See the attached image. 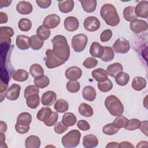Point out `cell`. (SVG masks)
<instances>
[{
  "label": "cell",
  "mask_w": 148,
  "mask_h": 148,
  "mask_svg": "<svg viewBox=\"0 0 148 148\" xmlns=\"http://www.w3.org/2000/svg\"><path fill=\"white\" fill-rule=\"evenodd\" d=\"M8 83H3L2 81L1 82V93H3V92L6 90L8 87Z\"/></svg>",
  "instance_id": "obj_62"
},
{
  "label": "cell",
  "mask_w": 148,
  "mask_h": 148,
  "mask_svg": "<svg viewBox=\"0 0 148 148\" xmlns=\"http://www.w3.org/2000/svg\"><path fill=\"white\" fill-rule=\"evenodd\" d=\"M65 75L66 79L69 80H77L81 77L82 75V71L77 66H71L66 70Z\"/></svg>",
  "instance_id": "obj_14"
},
{
  "label": "cell",
  "mask_w": 148,
  "mask_h": 148,
  "mask_svg": "<svg viewBox=\"0 0 148 148\" xmlns=\"http://www.w3.org/2000/svg\"><path fill=\"white\" fill-rule=\"evenodd\" d=\"M74 5V1L72 0L58 1V9L61 12L68 13L73 10Z\"/></svg>",
  "instance_id": "obj_23"
},
{
  "label": "cell",
  "mask_w": 148,
  "mask_h": 148,
  "mask_svg": "<svg viewBox=\"0 0 148 148\" xmlns=\"http://www.w3.org/2000/svg\"><path fill=\"white\" fill-rule=\"evenodd\" d=\"M77 127L79 128V130L83 131H88L90 128V125L89 123L84 120H79V121L77 123Z\"/></svg>",
  "instance_id": "obj_53"
},
{
  "label": "cell",
  "mask_w": 148,
  "mask_h": 148,
  "mask_svg": "<svg viewBox=\"0 0 148 148\" xmlns=\"http://www.w3.org/2000/svg\"><path fill=\"white\" fill-rule=\"evenodd\" d=\"M39 88L36 86L34 85H29L25 88L24 90V97L25 98H26L33 94H39Z\"/></svg>",
  "instance_id": "obj_48"
},
{
  "label": "cell",
  "mask_w": 148,
  "mask_h": 148,
  "mask_svg": "<svg viewBox=\"0 0 148 148\" xmlns=\"http://www.w3.org/2000/svg\"><path fill=\"white\" fill-rule=\"evenodd\" d=\"M96 0H83L80 3L83 10L87 13H92L95 11L97 6Z\"/></svg>",
  "instance_id": "obj_28"
},
{
  "label": "cell",
  "mask_w": 148,
  "mask_h": 148,
  "mask_svg": "<svg viewBox=\"0 0 148 148\" xmlns=\"http://www.w3.org/2000/svg\"><path fill=\"white\" fill-rule=\"evenodd\" d=\"M54 108L57 112L64 113L68 110L69 104L65 99H59L56 102Z\"/></svg>",
  "instance_id": "obj_38"
},
{
  "label": "cell",
  "mask_w": 148,
  "mask_h": 148,
  "mask_svg": "<svg viewBox=\"0 0 148 148\" xmlns=\"http://www.w3.org/2000/svg\"><path fill=\"white\" fill-rule=\"evenodd\" d=\"M78 110L82 116L86 117H91L94 113L92 108L86 103H82L79 106Z\"/></svg>",
  "instance_id": "obj_31"
},
{
  "label": "cell",
  "mask_w": 148,
  "mask_h": 148,
  "mask_svg": "<svg viewBox=\"0 0 148 148\" xmlns=\"http://www.w3.org/2000/svg\"><path fill=\"white\" fill-rule=\"evenodd\" d=\"M15 130L17 132L20 134H24L28 132L29 130V125L24 126L22 125H20L17 123L15 125Z\"/></svg>",
  "instance_id": "obj_54"
},
{
  "label": "cell",
  "mask_w": 148,
  "mask_h": 148,
  "mask_svg": "<svg viewBox=\"0 0 148 148\" xmlns=\"http://www.w3.org/2000/svg\"><path fill=\"white\" fill-rule=\"evenodd\" d=\"M148 142L147 141H145V140H143V141H140V142H139L137 145H136V147H148Z\"/></svg>",
  "instance_id": "obj_61"
},
{
  "label": "cell",
  "mask_w": 148,
  "mask_h": 148,
  "mask_svg": "<svg viewBox=\"0 0 148 148\" xmlns=\"http://www.w3.org/2000/svg\"><path fill=\"white\" fill-rule=\"evenodd\" d=\"M105 106L113 116L117 117L124 112V106L116 95H110L107 97L105 99Z\"/></svg>",
  "instance_id": "obj_3"
},
{
  "label": "cell",
  "mask_w": 148,
  "mask_h": 148,
  "mask_svg": "<svg viewBox=\"0 0 148 148\" xmlns=\"http://www.w3.org/2000/svg\"><path fill=\"white\" fill-rule=\"evenodd\" d=\"M44 44L43 40H41L37 35H32L30 37V47L34 50H40Z\"/></svg>",
  "instance_id": "obj_37"
},
{
  "label": "cell",
  "mask_w": 148,
  "mask_h": 148,
  "mask_svg": "<svg viewBox=\"0 0 148 148\" xmlns=\"http://www.w3.org/2000/svg\"><path fill=\"white\" fill-rule=\"evenodd\" d=\"M36 2L37 5L40 7V8L42 9H46L49 8L51 3V1L50 0H42V1H36Z\"/></svg>",
  "instance_id": "obj_55"
},
{
  "label": "cell",
  "mask_w": 148,
  "mask_h": 148,
  "mask_svg": "<svg viewBox=\"0 0 148 148\" xmlns=\"http://www.w3.org/2000/svg\"><path fill=\"white\" fill-rule=\"evenodd\" d=\"M32 121V116L29 113L23 112L21 113L17 117V124L24 126H28Z\"/></svg>",
  "instance_id": "obj_27"
},
{
  "label": "cell",
  "mask_w": 148,
  "mask_h": 148,
  "mask_svg": "<svg viewBox=\"0 0 148 148\" xmlns=\"http://www.w3.org/2000/svg\"><path fill=\"white\" fill-rule=\"evenodd\" d=\"M40 146V140L36 135H30L27 138L25 141L26 148H39Z\"/></svg>",
  "instance_id": "obj_24"
},
{
  "label": "cell",
  "mask_w": 148,
  "mask_h": 148,
  "mask_svg": "<svg viewBox=\"0 0 148 148\" xmlns=\"http://www.w3.org/2000/svg\"><path fill=\"white\" fill-rule=\"evenodd\" d=\"M92 76L95 80L98 82H103L108 79V74L107 71L103 68H97L91 72Z\"/></svg>",
  "instance_id": "obj_22"
},
{
  "label": "cell",
  "mask_w": 148,
  "mask_h": 148,
  "mask_svg": "<svg viewBox=\"0 0 148 148\" xmlns=\"http://www.w3.org/2000/svg\"><path fill=\"white\" fill-rule=\"evenodd\" d=\"M118 147H120V148H124V147L130 148V147H132V148H134V146L130 142L123 141V142H121V143H119Z\"/></svg>",
  "instance_id": "obj_57"
},
{
  "label": "cell",
  "mask_w": 148,
  "mask_h": 148,
  "mask_svg": "<svg viewBox=\"0 0 148 148\" xmlns=\"http://www.w3.org/2000/svg\"><path fill=\"white\" fill-rule=\"evenodd\" d=\"M98 89L103 92H106L110 91L113 88V83L110 80L107 79L102 82H98Z\"/></svg>",
  "instance_id": "obj_43"
},
{
  "label": "cell",
  "mask_w": 148,
  "mask_h": 148,
  "mask_svg": "<svg viewBox=\"0 0 148 148\" xmlns=\"http://www.w3.org/2000/svg\"><path fill=\"white\" fill-rule=\"evenodd\" d=\"M113 49L117 53L125 54L130 49V42L123 38H119L113 45Z\"/></svg>",
  "instance_id": "obj_7"
},
{
  "label": "cell",
  "mask_w": 148,
  "mask_h": 148,
  "mask_svg": "<svg viewBox=\"0 0 148 148\" xmlns=\"http://www.w3.org/2000/svg\"><path fill=\"white\" fill-rule=\"evenodd\" d=\"M88 38L85 34H79L75 35L72 39L71 45L74 50L77 53L83 51L87 43Z\"/></svg>",
  "instance_id": "obj_5"
},
{
  "label": "cell",
  "mask_w": 148,
  "mask_h": 148,
  "mask_svg": "<svg viewBox=\"0 0 148 148\" xmlns=\"http://www.w3.org/2000/svg\"><path fill=\"white\" fill-rule=\"evenodd\" d=\"M14 32L12 28L9 27H0V41L2 43H10L11 38L14 35Z\"/></svg>",
  "instance_id": "obj_11"
},
{
  "label": "cell",
  "mask_w": 148,
  "mask_h": 148,
  "mask_svg": "<svg viewBox=\"0 0 148 148\" xmlns=\"http://www.w3.org/2000/svg\"><path fill=\"white\" fill-rule=\"evenodd\" d=\"M16 44L20 50H27L30 47V38L23 35H17Z\"/></svg>",
  "instance_id": "obj_18"
},
{
  "label": "cell",
  "mask_w": 148,
  "mask_h": 148,
  "mask_svg": "<svg viewBox=\"0 0 148 148\" xmlns=\"http://www.w3.org/2000/svg\"><path fill=\"white\" fill-rule=\"evenodd\" d=\"M26 99V103L28 107L31 109H36L39 105L40 98L39 94L31 95Z\"/></svg>",
  "instance_id": "obj_36"
},
{
  "label": "cell",
  "mask_w": 148,
  "mask_h": 148,
  "mask_svg": "<svg viewBox=\"0 0 148 148\" xmlns=\"http://www.w3.org/2000/svg\"><path fill=\"white\" fill-rule=\"evenodd\" d=\"M52 110L49 107H43L36 114L37 119L40 121H45L50 116Z\"/></svg>",
  "instance_id": "obj_32"
},
{
  "label": "cell",
  "mask_w": 148,
  "mask_h": 148,
  "mask_svg": "<svg viewBox=\"0 0 148 148\" xmlns=\"http://www.w3.org/2000/svg\"><path fill=\"white\" fill-rule=\"evenodd\" d=\"M146 80L140 76L135 77L132 82V87L136 91H141L146 87Z\"/></svg>",
  "instance_id": "obj_26"
},
{
  "label": "cell",
  "mask_w": 148,
  "mask_h": 148,
  "mask_svg": "<svg viewBox=\"0 0 148 148\" xmlns=\"http://www.w3.org/2000/svg\"><path fill=\"white\" fill-rule=\"evenodd\" d=\"M7 130V125L6 124L2 121H0V131H1V132H2V133H5Z\"/></svg>",
  "instance_id": "obj_60"
},
{
  "label": "cell",
  "mask_w": 148,
  "mask_h": 148,
  "mask_svg": "<svg viewBox=\"0 0 148 148\" xmlns=\"http://www.w3.org/2000/svg\"><path fill=\"white\" fill-rule=\"evenodd\" d=\"M148 27L146 21L140 19H134L131 21L130 29L135 34H139L147 30Z\"/></svg>",
  "instance_id": "obj_9"
},
{
  "label": "cell",
  "mask_w": 148,
  "mask_h": 148,
  "mask_svg": "<svg viewBox=\"0 0 148 148\" xmlns=\"http://www.w3.org/2000/svg\"><path fill=\"white\" fill-rule=\"evenodd\" d=\"M29 74L27 71L24 69H19L14 72L12 76L13 80L17 82H24L28 78Z\"/></svg>",
  "instance_id": "obj_33"
},
{
  "label": "cell",
  "mask_w": 148,
  "mask_h": 148,
  "mask_svg": "<svg viewBox=\"0 0 148 148\" xmlns=\"http://www.w3.org/2000/svg\"><path fill=\"white\" fill-rule=\"evenodd\" d=\"M29 73L34 77H36L44 74V70L42 66L39 64H32L29 68Z\"/></svg>",
  "instance_id": "obj_41"
},
{
  "label": "cell",
  "mask_w": 148,
  "mask_h": 148,
  "mask_svg": "<svg viewBox=\"0 0 148 148\" xmlns=\"http://www.w3.org/2000/svg\"><path fill=\"white\" fill-rule=\"evenodd\" d=\"M18 27L21 31L27 32L31 29L32 27V23L30 20L27 18H23L19 20Z\"/></svg>",
  "instance_id": "obj_42"
},
{
  "label": "cell",
  "mask_w": 148,
  "mask_h": 148,
  "mask_svg": "<svg viewBox=\"0 0 148 148\" xmlns=\"http://www.w3.org/2000/svg\"><path fill=\"white\" fill-rule=\"evenodd\" d=\"M100 15L108 25L115 27L120 23V17L117 10L112 4H104L100 10Z\"/></svg>",
  "instance_id": "obj_2"
},
{
  "label": "cell",
  "mask_w": 148,
  "mask_h": 148,
  "mask_svg": "<svg viewBox=\"0 0 148 148\" xmlns=\"http://www.w3.org/2000/svg\"><path fill=\"white\" fill-rule=\"evenodd\" d=\"M140 125V121L137 119H132L128 120L125 126V129L128 131H134L139 128Z\"/></svg>",
  "instance_id": "obj_44"
},
{
  "label": "cell",
  "mask_w": 148,
  "mask_h": 148,
  "mask_svg": "<svg viewBox=\"0 0 148 148\" xmlns=\"http://www.w3.org/2000/svg\"><path fill=\"white\" fill-rule=\"evenodd\" d=\"M34 83L35 86L38 88H44L49 86L50 83V80L49 77L44 75H40L36 77H35Z\"/></svg>",
  "instance_id": "obj_30"
},
{
  "label": "cell",
  "mask_w": 148,
  "mask_h": 148,
  "mask_svg": "<svg viewBox=\"0 0 148 148\" xmlns=\"http://www.w3.org/2000/svg\"><path fill=\"white\" fill-rule=\"evenodd\" d=\"M123 13L124 18L127 21H131L137 18V16L135 13V8L133 6H127L124 9Z\"/></svg>",
  "instance_id": "obj_34"
},
{
  "label": "cell",
  "mask_w": 148,
  "mask_h": 148,
  "mask_svg": "<svg viewBox=\"0 0 148 148\" xmlns=\"http://www.w3.org/2000/svg\"><path fill=\"white\" fill-rule=\"evenodd\" d=\"M68 130V127L65 125L62 122H58L56 123L54 127V132L58 134H61L66 131Z\"/></svg>",
  "instance_id": "obj_51"
},
{
  "label": "cell",
  "mask_w": 148,
  "mask_h": 148,
  "mask_svg": "<svg viewBox=\"0 0 148 148\" xmlns=\"http://www.w3.org/2000/svg\"><path fill=\"white\" fill-rule=\"evenodd\" d=\"M45 54L46 55L45 65L49 69H53L58 67L65 63V62L58 58L53 53V50L50 49H47L46 51Z\"/></svg>",
  "instance_id": "obj_6"
},
{
  "label": "cell",
  "mask_w": 148,
  "mask_h": 148,
  "mask_svg": "<svg viewBox=\"0 0 148 148\" xmlns=\"http://www.w3.org/2000/svg\"><path fill=\"white\" fill-rule=\"evenodd\" d=\"M119 143L116 142H112L108 143L106 147H118Z\"/></svg>",
  "instance_id": "obj_63"
},
{
  "label": "cell",
  "mask_w": 148,
  "mask_h": 148,
  "mask_svg": "<svg viewBox=\"0 0 148 148\" xmlns=\"http://www.w3.org/2000/svg\"><path fill=\"white\" fill-rule=\"evenodd\" d=\"M114 57V53L113 49L109 46L103 47V53L101 57V60L104 62H109L112 61Z\"/></svg>",
  "instance_id": "obj_39"
},
{
  "label": "cell",
  "mask_w": 148,
  "mask_h": 148,
  "mask_svg": "<svg viewBox=\"0 0 148 148\" xmlns=\"http://www.w3.org/2000/svg\"><path fill=\"white\" fill-rule=\"evenodd\" d=\"M119 130L113 123H109L105 125L102 128V132L107 135H113L116 134Z\"/></svg>",
  "instance_id": "obj_45"
},
{
  "label": "cell",
  "mask_w": 148,
  "mask_h": 148,
  "mask_svg": "<svg viewBox=\"0 0 148 148\" xmlns=\"http://www.w3.org/2000/svg\"><path fill=\"white\" fill-rule=\"evenodd\" d=\"M12 1H0V8H2L3 7H7L9 6L11 3Z\"/></svg>",
  "instance_id": "obj_59"
},
{
  "label": "cell",
  "mask_w": 148,
  "mask_h": 148,
  "mask_svg": "<svg viewBox=\"0 0 148 148\" xmlns=\"http://www.w3.org/2000/svg\"><path fill=\"white\" fill-rule=\"evenodd\" d=\"M130 80V75L124 72H119L115 76L116 83L121 86H124L126 85Z\"/></svg>",
  "instance_id": "obj_35"
},
{
  "label": "cell",
  "mask_w": 148,
  "mask_h": 148,
  "mask_svg": "<svg viewBox=\"0 0 148 148\" xmlns=\"http://www.w3.org/2000/svg\"><path fill=\"white\" fill-rule=\"evenodd\" d=\"M112 36V31L110 29H107L104 30L100 35V40L102 42L109 41Z\"/></svg>",
  "instance_id": "obj_52"
},
{
  "label": "cell",
  "mask_w": 148,
  "mask_h": 148,
  "mask_svg": "<svg viewBox=\"0 0 148 148\" xmlns=\"http://www.w3.org/2000/svg\"><path fill=\"white\" fill-rule=\"evenodd\" d=\"M66 88L69 92L76 93L79 91L80 85L77 80H69L66 83Z\"/></svg>",
  "instance_id": "obj_46"
},
{
  "label": "cell",
  "mask_w": 148,
  "mask_h": 148,
  "mask_svg": "<svg viewBox=\"0 0 148 148\" xmlns=\"http://www.w3.org/2000/svg\"><path fill=\"white\" fill-rule=\"evenodd\" d=\"M80 137L81 134L79 130H72L62 136L61 142L65 147H75L79 144Z\"/></svg>",
  "instance_id": "obj_4"
},
{
  "label": "cell",
  "mask_w": 148,
  "mask_h": 148,
  "mask_svg": "<svg viewBox=\"0 0 148 148\" xmlns=\"http://www.w3.org/2000/svg\"><path fill=\"white\" fill-rule=\"evenodd\" d=\"M21 87L17 84H13L8 88L5 92V97L11 101H15L20 96Z\"/></svg>",
  "instance_id": "obj_13"
},
{
  "label": "cell",
  "mask_w": 148,
  "mask_h": 148,
  "mask_svg": "<svg viewBox=\"0 0 148 148\" xmlns=\"http://www.w3.org/2000/svg\"><path fill=\"white\" fill-rule=\"evenodd\" d=\"M98 139L92 134H88L83 137V146L85 148H93L98 146Z\"/></svg>",
  "instance_id": "obj_19"
},
{
  "label": "cell",
  "mask_w": 148,
  "mask_h": 148,
  "mask_svg": "<svg viewBox=\"0 0 148 148\" xmlns=\"http://www.w3.org/2000/svg\"><path fill=\"white\" fill-rule=\"evenodd\" d=\"M0 143H1V145H2L3 143H5V135L3 134V133L1 132L0 134Z\"/></svg>",
  "instance_id": "obj_64"
},
{
  "label": "cell",
  "mask_w": 148,
  "mask_h": 148,
  "mask_svg": "<svg viewBox=\"0 0 148 148\" xmlns=\"http://www.w3.org/2000/svg\"><path fill=\"white\" fill-rule=\"evenodd\" d=\"M103 53V47L98 42H92L90 46V53L94 57L97 58H101Z\"/></svg>",
  "instance_id": "obj_21"
},
{
  "label": "cell",
  "mask_w": 148,
  "mask_h": 148,
  "mask_svg": "<svg viewBox=\"0 0 148 148\" xmlns=\"http://www.w3.org/2000/svg\"><path fill=\"white\" fill-rule=\"evenodd\" d=\"M8 20V17L6 13L1 12H0V24H4L7 23Z\"/></svg>",
  "instance_id": "obj_58"
},
{
  "label": "cell",
  "mask_w": 148,
  "mask_h": 148,
  "mask_svg": "<svg viewBox=\"0 0 148 148\" xmlns=\"http://www.w3.org/2000/svg\"><path fill=\"white\" fill-rule=\"evenodd\" d=\"M64 26L66 30L69 32H73L78 29L79 22L76 17L73 16H69L65 19Z\"/></svg>",
  "instance_id": "obj_15"
},
{
  "label": "cell",
  "mask_w": 148,
  "mask_h": 148,
  "mask_svg": "<svg viewBox=\"0 0 148 148\" xmlns=\"http://www.w3.org/2000/svg\"><path fill=\"white\" fill-rule=\"evenodd\" d=\"M128 119L126 118L125 117L123 116H117L113 121V124L116 127L118 128H124L127 121H128Z\"/></svg>",
  "instance_id": "obj_47"
},
{
  "label": "cell",
  "mask_w": 148,
  "mask_h": 148,
  "mask_svg": "<svg viewBox=\"0 0 148 148\" xmlns=\"http://www.w3.org/2000/svg\"><path fill=\"white\" fill-rule=\"evenodd\" d=\"M16 10L17 12L21 14H30L33 10L32 5L27 1H20L16 5Z\"/></svg>",
  "instance_id": "obj_17"
},
{
  "label": "cell",
  "mask_w": 148,
  "mask_h": 148,
  "mask_svg": "<svg viewBox=\"0 0 148 148\" xmlns=\"http://www.w3.org/2000/svg\"><path fill=\"white\" fill-rule=\"evenodd\" d=\"M135 13L137 17L146 18L148 17V1H140L135 8Z\"/></svg>",
  "instance_id": "obj_12"
},
{
  "label": "cell",
  "mask_w": 148,
  "mask_h": 148,
  "mask_svg": "<svg viewBox=\"0 0 148 148\" xmlns=\"http://www.w3.org/2000/svg\"><path fill=\"white\" fill-rule=\"evenodd\" d=\"M77 119L75 115L71 112H66L64 113L62 116V122L66 127H71L75 124Z\"/></svg>",
  "instance_id": "obj_29"
},
{
  "label": "cell",
  "mask_w": 148,
  "mask_h": 148,
  "mask_svg": "<svg viewBox=\"0 0 148 148\" xmlns=\"http://www.w3.org/2000/svg\"><path fill=\"white\" fill-rule=\"evenodd\" d=\"M98 61L93 57L87 58L83 62V65L87 69H91L97 66Z\"/></svg>",
  "instance_id": "obj_50"
},
{
  "label": "cell",
  "mask_w": 148,
  "mask_h": 148,
  "mask_svg": "<svg viewBox=\"0 0 148 148\" xmlns=\"http://www.w3.org/2000/svg\"><path fill=\"white\" fill-rule=\"evenodd\" d=\"M139 128L146 136H147V121H143L140 122Z\"/></svg>",
  "instance_id": "obj_56"
},
{
  "label": "cell",
  "mask_w": 148,
  "mask_h": 148,
  "mask_svg": "<svg viewBox=\"0 0 148 148\" xmlns=\"http://www.w3.org/2000/svg\"><path fill=\"white\" fill-rule=\"evenodd\" d=\"M37 36L42 40L49 39L50 35V31L43 25H40L36 30Z\"/></svg>",
  "instance_id": "obj_40"
},
{
  "label": "cell",
  "mask_w": 148,
  "mask_h": 148,
  "mask_svg": "<svg viewBox=\"0 0 148 148\" xmlns=\"http://www.w3.org/2000/svg\"><path fill=\"white\" fill-rule=\"evenodd\" d=\"M57 95L53 91H47L44 92L41 97V102L43 105L51 106L56 101Z\"/></svg>",
  "instance_id": "obj_16"
},
{
  "label": "cell",
  "mask_w": 148,
  "mask_h": 148,
  "mask_svg": "<svg viewBox=\"0 0 148 148\" xmlns=\"http://www.w3.org/2000/svg\"><path fill=\"white\" fill-rule=\"evenodd\" d=\"M60 23V17L56 14H51L47 16L43 21V25L48 29H53L57 27Z\"/></svg>",
  "instance_id": "obj_10"
},
{
  "label": "cell",
  "mask_w": 148,
  "mask_h": 148,
  "mask_svg": "<svg viewBox=\"0 0 148 148\" xmlns=\"http://www.w3.org/2000/svg\"><path fill=\"white\" fill-rule=\"evenodd\" d=\"M82 96L84 99L88 101H93L97 97L96 90L93 87L87 86L83 90Z\"/></svg>",
  "instance_id": "obj_20"
},
{
  "label": "cell",
  "mask_w": 148,
  "mask_h": 148,
  "mask_svg": "<svg viewBox=\"0 0 148 148\" xmlns=\"http://www.w3.org/2000/svg\"><path fill=\"white\" fill-rule=\"evenodd\" d=\"M123 71V67L122 65L119 62H114L109 65L106 69L108 75L111 77H115V76L120 72Z\"/></svg>",
  "instance_id": "obj_25"
},
{
  "label": "cell",
  "mask_w": 148,
  "mask_h": 148,
  "mask_svg": "<svg viewBox=\"0 0 148 148\" xmlns=\"http://www.w3.org/2000/svg\"><path fill=\"white\" fill-rule=\"evenodd\" d=\"M51 42L53 53L58 58L65 62L70 56V47L66 38L62 35H57L52 39Z\"/></svg>",
  "instance_id": "obj_1"
},
{
  "label": "cell",
  "mask_w": 148,
  "mask_h": 148,
  "mask_svg": "<svg viewBox=\"0 0 148 148\" xmlns=\"http://www.w3.org/2000/svg\"><path fill=\"white\" fill-rule=\"evenodd\" d=\"M84 28L90 32L98 30L101 25L99 20L95 16H88L85 18L83 23Z\"/></svg>",
  "instance_id": "obj_8"
},
{
  "label": "cell",
  "mask_w": 148,
  "mask_h": 148,
  "mask_svg": "<svg viewBox=\"0 0 148 148\" xmlns=\"http://www.w3.org/2000/svg\"><path fill=\"white\" fill-rule=\"evenodd\" d=\"M58 114L56 112H52V113L51 114L50 116L49 117V119L44 121V124L47 126V127H51L53 125H54L55 124L57 123L58 120Z\"/></svg>",
  "instance_id": "obj_49"
}]
</instances>
